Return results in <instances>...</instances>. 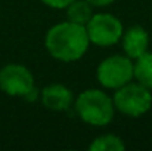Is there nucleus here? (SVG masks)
Segmentation results:
<instances>
[{
    "mask_svg": "<svg viewBox=\"0 0 152 151\" xmlns=\"http://www.w3.org/2000/svg\"><path fill=\"white\" fill-rule=\"evenodd\" d=\"M90 40L84 25L64 21L50 27L45 36V46L52 58L61 62H74L84 56Z\"/></svg>",
    "mask_w": 152,
    "mask_h": 151,
    "instance_id": "obj_1",
    "label": "nucleus"
},
{
    "mask_svg": "<svg viewBox=\"0 0 152 151\" xmlns=\"http://www.w3.org/2000/svg\"><path fill=\"white\" fill-rule=\"evenodd\" d=\"M78 117L90 126H106L112 122L115 107L112 98L101 89H86L74 102Z\"/></svg>",
    "mask_w": 152,
    "mask_h": 151,
    "instance_id": "obj_2",
    "label": "nucleus"
},
{
    "mask_svg": "<svg viewBox=\"0 0 152 151\" xmlns=\"http://www.w3.org/2000/svg\"><path fill=\"white\" fill-rule=\"evenodd\" d=\"M115 110L129 117H140L152 107V91L140 83L129 82L127 85L115 89L112 96Z\"/></svg>",
    "mask_w": 152,
    "mask_h": 151,
    "instance_id": "obj_3",
    "label": "nucleus"
},
{
    "mask_svg": "<svg viewBox=\"0 0 152 151\" xmlns=\"http://www.w3.org/2000/svg\"><path fill=\"white\" fill-rule=\"evenodd\" d=\"M96 79L105 89H118L134 79V62L127 55H111L96 70Z\"/></svg>",
    "mask_w": 152,
    "mask_h": 151,
    "instance_id": "obj_4",
    "label": "nucleus"
},
{
    "mask_svg": "<svg viewBox=\"0 0 152 151\" xmlns=\"http://www.w3.org/2000/svg\"><path fill=\"white\" fill-rule=\"evenodd\" d=\"M86 31L92 45L109 48L120 42L124 28L121 21L111 13H93L86 24Z\"/></svg>",
    "mask_w": 152,
    "mask_h": 151,
    "instance_id": "obj_5",
    "label": "nucleus"
},
{
    "mask_svg": "<svg viewBox=\"0 0 152 151\" xmlns=\"http://www.w3.org/2000/svg\"><path fill=\"white\" fill-rule=\"evenodd\" d=\"M34 88V76L25 65L7 64L0 70V91L6 95L25 98Z\"/></svg>",
    "mask_w": 152,
    "mask_h": 151,
    "instance_id": "obj_6",
    "label": "nucleus"
},
{
    "mask_svg": "<svg viewBox=\"0 0 152 151\" xmlns=\"http://www.w3.org/2000/svg\"><path fill=\"white\" fill-rule=\"evenodd\" d=\"M120 40H121V48L124 50V55H127L133 61L142 56L145 52H148L149 48V34L140 25H133L129 30L123 31Z\"/></svg>",
    "mask_w": 152,
    "mask_h": 151,
    "instance_id": "obj_7",
    "label": "nucleus"
},
{
    "mask_svg": "<svg viewBox=\"0 0 152 151\" xmlns=\"http://www.w3.org/2000/svg\"><path fill=\"white\" fill-rule=\"evenodd\" d=\"M42 104L53 111H64L72 105V92L61 83H53L40 91Z\"/></svg>",
    "mask_w": 152,
    "mask_h": 151,
    "instance_id": "obj_8",
    "label": "nucleus"
},
{
    "mask_svg": "<svg viewBox=\"0 0 152 151\" xmlns=\"http://www.w3.org/2000/svg\"><path fill=\"white\" fill-rule=\"evenodd\" d=\"M65 10H66V21L84 27L93 16V6L86 0H74L65 7Z\"/></svg>",
    "mask_w": 152,
    "mask_h": 151,
    "instance_id": "obj_9",
    "label": "nucleus"
},
{
    "mask_svg": "<svg viewBox=\"0 0 152 151\" xmlns=\"http://www.w3.org/2000/svg\"><path fill=\"white\" fill-rule=\"evenodd\" d=\"M134 79L142 86L152 91V52H145L134 59Z\"/></svg>",
    "mask_w": 152,
    "mask_h": 151,
    "instance_id": "obj_10",
    "label": "nucleus"
},
{
    "mask_svg": "<svg viewBox=\"0 0 152 151\" xmlns=\"http://www.w3.org/2000/svg\"><path fill=\"white\" fill-rule=\"evenodd\" d=\"M126 148L123 139L112 133H105L98 136L90 145L89 150L92 151H123Z\"/></svg>",
    "mask_w": 152,
    "mask_h": 151,
    "instance_id": "obj_11",
    "label": "nucleus"
},
{
    "mask_svg": "<svg viewBox=\"0 0 152 151\" xmlns=\"http://www.w3.org/2000/svg\"><path fill=\"white\" fill-rule=\"evenodd\" d=\"M40 1L45 3L46 6H49V7H53V9H65L74 0H40Z\"/></svg>",
    "mask_w": 152,
    "mask_h": 151,
    "instance_id": "obj_12",
    "label": "nucleus"
},
{
    "mask_svg": "<svg viewBox=\"0 0 152 151\" xmlns=\"http://www.w3.org/2000/svg\"><path fill=\"white\" fill-rule=\"evenodd\" d=\"M89 1L93 7H103V6H109L114 0H86Z\"/></svg>",
    "mask_w": 152,
    "mask_h": 151,
    "instance_id": "obj_13",
    "label": "nucleus"
}]
</instances>
